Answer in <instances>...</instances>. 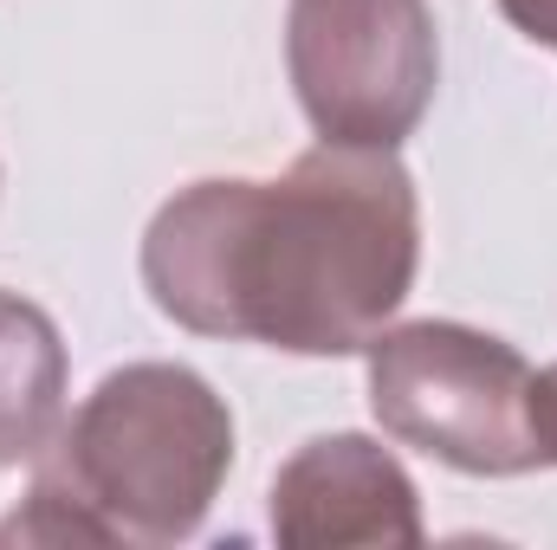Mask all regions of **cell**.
Returning <instances> with one entry per match:
<instances>
[{"label":"cell","instance_id":"cell-1","mask_svg":"<svg viewBox=\"0 0 557 550\" xmlns=\"http://www.w3.org/2000/svg\"><path fill=\"white\" fill-rule=\"evenodd\" d=\"M421 273V201L396 149L318 142L285 175H208L143 227L149 304L227 343L357 357Z\"/></svg>","mask_w":557,"mask_h":550},{"label":"cell","instance_id":"cell-2","mask_svg":"<svg viewBox=\"0 0 557 550\" xmlns=\"http://www.w3.org/2000/svg\"><path fill=\"white\" fill-rule=\"evenodd\" d=\"M234 473V414L188 363L111 370L0 525V545H137L169 550L201 532Z\"/></svg>","mask_w":557,"mask_h":550},{"label":"cell","instance_id":"cell-3","mask_svg":"<svg viewBox=\"0 0 557 550\" xmlns=\"http://www.w3.org/2000/svg\"><path fill=\"white\" fill-rule=\"evenodd\" d=\"M370 409L389 440L473 479H525L552 460L539 370L493 330L421 317L383 324L363 350Z\"/></svg>","mask_w":557,"mask_h":550},{"label":"cell","instance_id":"cell-4","mask_svg":"<svg viewBox=\"0 0 557 550\" xmlns=\"http://www.w3.org/2000/svg\"><path fill=\"white\" fill-rule=\"evenodd\" d=\"M285 72L318 142L403 149L441 85L428 0H292Z\"/></svg>","mask_w":557,"mask_h":550},{"label":"cell","instance_id":"cell-5","mask_svg":"<svg viewBox=\"0 0 557 550\" xmlns=\"http://www.w3.org/2000/svg\"><path fill=\"white\" fill-rule=\"evenodd\" d=\"M267 525L292 550L421 545V492L403 460L370 434H318L273 473Z\"/></svg>","mask_w":557,"mask_h":550},{"label":"cell","instance_id":"cell-6","mask_svg":"<svg viewBox=\"0 0 557 550\" xmlns=\"http://www.w3.org/2000/svg\"><path fill=\"white\" fill-rule=\"evenodd\" d=\"M65 383H72V357L59 324L0 285V473L7 466H33L52 434L65 427Z\"/></svg>","mask_w":557,"mask_h":550},{"label":"cell","instance_id":"cell-7","mask_svg":"<svg viewBox=\"0 0 557 550\" xmlns=\"http://www.w3.org/2000/svg\"><path fill=\"white\" fill-rule=\"evenodd\" d=\"M532 46H552L557 52V0H493Z\"/></svg>","mask_w":557,"mask_h":550},{"label":"cell","instance_id":"cell-8","mask_svg":"<svg viewBox=\"0 0 557 550\" xmlns=\"http://www.w3.org/2000/svg\"><path fill=\"white\" fill-rule=\"evenodd\" d=\"M539 402H545V427H552V460H557V363L539 370Z\"/></svg>","mask_w":557,"mask_h":550}]
</instances>
